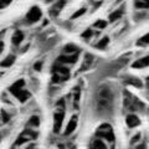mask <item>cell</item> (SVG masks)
Instances as JSON below:
<instances>
[{
  "instance_id": "obj_1",
  "label": "cell",
  "mask_w": 149,
  "mask_h": 149,
  "mask_svg": "<svg viewBox=\"0 0 149 149\" xmlns=\"http://www.w3.org/2000/svg\"><path fill=\"white\" fill-rule=\"evenodd\" d=\"M113 103V92L109 87L103 86L97 93V111L101 113H109Z\"/></svg>"
},
{
  "instance_id": "obj_2",
  "label": "cell",
  "mask_w": 149,
  "mask_h": 149,
  "mask_svg": "<svg viewBox=\"0 0 149 149\" xmlns=\"http://www.w3.org/2000/svg\"><path fill=\"white\" fill-rule=\"evenodd\" d=\"M70 78V70L65 66V65L56 62L52 66V83L57 85L67 81Z\"/></svg>"
},
{
  "instance_id": "obj_3",
  "label": "cell",
  "mask_w": 149,
  "mask_h": 149,
  "mask_svg": "<svg viewBox=\"0 0 149 149\" xmlns=\"http://www.w3.org/2000/svg\"><path fill=\"white\" fill-rule=\"evenodd\" d=\"M123 106L130 112H138V111H143L146 108L141 101H139L137 97L132 96L129 92H125L124 93V98H123Z\"/></svg>"
},
{
  "instance_id": "obj_4",
  "label": "cell",
  "mask_w": 149,
  "mask_h": 149,
  "mask_svg": "<svg viewBox=\"0 0 149 149\" xmlns=\"http://www.w3.org/2000/svg\"><path fill=\"white\" fill-rule=\"evenodd\" d=\"M95 136L100 137L102 139H104L106 142L108 143H114L116 142V136H114V132H113V128L112 125L108 123H103L101 124L98 128H97Z\"/></svg>"
},
{
  "instance_id": "obj_5",
  "label": "cell",
  "mask_w": 149,
  "mask_h": 149,
  "mask_svg": "<svg viewBox=\"0 0 149 149\" xmlns=\"http://www.w3.org/2000/svg\"><path fill=\"white\" fill-rule=\"evenodd\" d=\"M36 138H37V133L35 132V129L27 128L21 134H19L17 139L15 141V143H14V147H19V146H21V144H25L30 141H35Z\"/></svg>"
},
{
  "instance_id": "obj_6",
  "label": "cell",
  "mask_w": 149,
  "mask_h": 149,
  "mask_svg": "<svg viewBox=\"0 0 149 149\" xmlns=\"http://www.w3.org/2000/svg\"><path fill=\"white\" fill-rule=\"evenodd\" d=\"M41 17H42V11H41V9L39 6H31L25 15V21L30 25L36 24Z\"/></svg>"
},
{
  "instance_id": "obj_7",
  "label": "cell",
  "mask_w": 149,
  "mask_h": 149,
  "mask_svg": "<svg viewBox=\"0 0 149 149\" xmlns=\"http://www.w3.org/2000/svg\"><path fill=\"white\" fill-rule=\"evenodd\" d=\"M63 119H65V109L58 108L57 111L54 113V133L58 134L62 129V124H63Z\"/></svg>"
},
{
  "instance_id": "obj_8",
  "label": "cell",
  "mask_w": 149,
  "mask_h": 149,
  "mask_svg": "<svg viewBox=\"0 0 149 149\" xmlns=\"http://www.w3.org/2000/svg\"><path fill=\"white\" fill-rule=\"evenodd\" d=\"M78 54H71V55H66V54H61L56 60V62H60L62 65H74L78 60Z\"/></svg>"
},
{
  "instance_id": "obj_9",
  "label": "cell",
  "mask_w": 149,
  "mask_h": 149,
  "mask_svg": "<svg viewBox=\"0 0 149 149\" xmlns=\"http://www.w3.org/2000/svg\"><path fill=\"white\" fill-rule=\"evenodd\" d=\"M11 96H14L19 102H21V103H25V102L29 101V98L31 97V93L27 90H25V88H21V90L14 91L11 93Z\"/></svg>"
},
{
  "instance_id": "obj_10",
  "label": "cell",
  "mask_w": 149,
  "mask_h": 149,
  "mask_svg": "<svg viewBox=\"0 0 149 149\" xmlns=\"http://www.w3.org/2000/svg\"><path fill=\"white\" fill-rule=\"evenodd\" d=\"M77 123H78V118L77 116H72L71 119L68 120V123L66 124V128L63 130V136H70V134H72L74 130L77 128Z\"/></svg>"
},
{
  "instance_id": "obj_11",
  "label": "cell",
  "mask_w": 149,
  "mask_h": 149,
  "mask_svg": "<svg viewBox=\"0 0 149 149\" xmlns=\"http://www.w3.org/2000/svg\"><path fill=\"white\" fill-rule=\"evenodd\" d=\"M125 124H127V127L133 129V128H137L139 124H141V119H139V117L137 114L134 113H130L128 114L127 117H125Z\"/></svg>"
},
{
  "instance_id": "obj_12",
  "label": "cell",
  "mask_w": 149,
  "mask_h": 149,
  "mask_svg": "<svg viewBox=\"0 0 149 149\" xmlns=\"http://www.w3.org/2000/svg\"><path fill=\"white\" fill-rule=\"evenodd\" d=\"M123 83H124V85H129V86L137 87V88H142L143 87V82L139 80L138 77L130 76V74H127V76L123 78Z\"/></svg>"
},
{
  "instance_id": "obj_13",
  "label": "cell",
  "mask_w": 149,
  "mask_h": 149,
  "mask_svg": "<svg viewBox=\"0 0 149 149\" xmlns=\"http://www.w3.org/2000/svg\"><path fill=\"white\" fill-rule=\"evenodd\" d=\"M132 67H133V68H138V70L149 67V55L143 56V57L136 60V61L132 63Z\"/></svg>"
},
{
  "instance_id": "obj_14",
  "label": "cell",
  "mask_w": 149,
  "mask_h": 149,
  "mask_svg": "<svg viewBox=\"0 0 149 149\" xmlns=\"http://www.w3.org/2000/svg\"><path fill=\"white\" fill-rule=\"evenodd\" d=\"M24 40H25V34L21 30H16L11 36V44L14 46H20Z\"/></svg>"
},
{
  "instance_id": "obj_15",
  "label": "cell",
  "mask_w": 149,
  "mask_h": 149,
  "mask_svg": "<svg viewBox=\"0 0 149 149\" xmlns=\"http://www.w3.org/2000/svg\"><path fill=\"white\" fill-rule=\"evenodd\" d=\"M90 148H96V149H106L108 148L106 144V141L104 139H102L100 137L95 136V138L92 139V141L90 142Z\"/></svg>"
},
{
  "instance_id": "obj_16",
  "label": "cell",
  "mask_w": 149,
  "mask_h": 149,
  "mask_svg": "<svg viewBox=\"0 0 149 149\" xmlns=\"http://www.w3.org/2000/svg\"><path fill=\"white\" fill-rule=\"evenodd\" d=\"M124 15V6L122 5L119 9H117V10H114V11H112L109 14V21L111 22H116V21H118L120 17H122Z\"/></svg>"
},
{
  "instance_id": "obj_17",
  "label": "cell",
  "mask_w": 149,
  "mask_h": 149,
  "mask_svg": "<svg viewBox=\"0 0 149 149\" xmlns=\"http://www.w3.org/2000/svg\"><path fill=\"white\" fill-rule=\"evenodd\" d=\"M15 55H8L1 62H0V67L1 68H9V67H11L14 63H15Z\"/></svg>"
},
{
  "instance_id": "obj_18",
  "label": "cell",
  "mask_w": 149,
  "mask_h": 149,
  "mask_svg": "<svg viewBox=\"0 0 149 149\" xmlns=\"http://www.w3.org/2000/svg\"><path fill=\"white\" fill-rule=\"evenodd\" d=\"M93 62H95V57L91 55V54H86L85 55V60H83V62H82V67H81V71H83V70H88L90 68Z\"/></svg>"
},
{
  "instance_id": "obj_19",
  "label": "cell",
  "mask_w": 149,
  "mask_h": 149,
  "mask_svg": "<svg viewBox=\"0 0 149 149\" xmlns=\"http://www.w3.org/2000/svg\"><path fill=\"white\" fill-rule=\"evenodd\" d=\"M80 47H77L76 45L73 44H67L65 45V47L62 49V54H66V55H71V54H77L80 52Z\"/></svg>"
},
{
  "instance_id": "obj_20",
  "label": "cell",
  "mask_w": 149,
  "mask_h": 149,
  "mask_svg": "<svg viewBox=\"0 0 149 149\" xmlns=\"http://www.w3.org/2000/svg\"><path fill=\"white\" fill-rule=\"evenodd\" d=\"M25 80H22V78H20V80H17V81H15L13 83V85L9 87V92L10 93H13L14 91H17V90H21V88H25Z\"/></svg>"
},
{
  "instance_id": "obj_21",
  "label": "cell",
  "mask_w": 149,
  "mask_h": 149,
  "mask_svg": "<svg viewBox=\"0 0 149 149\" xmlns=\"http://www.w3.org/2000/svg\"><path fill=\"white\" fill-rule=\"evenodd\" d=\"M40 125V117L36 114H32L31 117L29 118V120H27V127L29 128H37Z\"/></svg>"
},
{
  "instance_id": "obj_22",
  "label": "cell",
  "mask_w": 149,
  "mask_h": 149,
  "mask_svg": "<svg viewBox=\"0 0 149 149\" xmlns=\"http://www.w3.org/2000/svg\"><path fill=\"white\" fill-rule=\"evenodd\" d=\"M109 45V37L108 36H103V37H101V40L95 45V47L97 50H104L107 49V46Z\"/></svg>"
},
{
  "instance_id": "obj_23",
  "label": "cell",
  "mask_w": 149,
  "mask_h": 149,
  "mask_svg": "<svg viewBox=\"0 0 149 149\" xmlns=\"http://www.w3.org/2000/svg\"><path fill=\"white\" fill-rule=\"evenodd\" d=\"M134 6L138 10H147L149 9V0H134Z\"/></svg>"
},
{
  "instance_id": "obj_24",
  "label": "cell",
  "mask_w": 149,
  "mask_h": 149,
  "mask_svg": "<svg viewBox=\"0 0 149 149\" xmlns=\"http://www.w3.org/2000/svg\"><path fill=\"white\" fill-rule=\"evenodd\" d=\"M93 29H97V30H103L106 29L107 26H108V21H106V20H97L93 22Z\"/></svg>"
},
{
  "instance_id": "obj_25",
  "label": "cell",
  "mask_w": 149,
  "mask_h": 149,
  "mask_svg": "<svg viewBox=\"0 0 149 149\" xmlns=\"http://www.w3.org/2000/svg\"><path fill=\"white\" fill-rule=\"evenodd\" d=\"M93 36H95V31H93L92 29H86V30L81 34V39L85 40V41H88L90 39H92Z\"/></svg>"
},
{
  "instance_id": "obj_26",
  "label": "cell",
  "mask_w": 149,
  "mask_h": 149,
  "mask_svg": "<svg viewBox=\"0 0 149 149\" xmlns=\"http://www.w3.org/2000/svg\"><path fill=\"white\" fill-rule=\"evenodd\" d=\"M86 13H87V8H81V9H78L76 13H73L72 15H71V20H76V19H80L81 16L85 15Z\"/></svg>"
},
{
  "instance_id": "obj_27",
  "label": "cell",
  "mask_w": 149,
  "mask_h": 149,
  "mask_svg": "<svg viewBox=\"0 0 149 149\" xmlns=\"http://www.w3.org/2000/svg\"><path fill=\"white\" fill-rule=\"evenodd\" d=\"M149 45V32L148 34H146V35H143L141 39H139L138 41H137V46H148Z\"/></svg>"
},
{
  "instance_id": "obj_28",
  "label": "cell",
  "mask_w": 149,
  "mask_h": 149,
  "mask_svg": "<svg viewBox=\"0 0 149 149\" xmlns=\"http://www.w3.org/2000/svg\"><path fill=\"white\" fill-rule=\"evenodd\" d=\"M10 118H11L10 114H9L5 109H1V114H0V119H1V122L4 124H6V123L10 122Z\"/></svg>"
},
{
  "instance_id": "obj_29",
  "label": "cell",
  "mask_w": 149,
  "mask_h": 149,
  "mask_svg": "<svg viewBox=\"0 0 149 149\" xmlns=\"http://www.w3.org/2000/svg\"><path fill=\"white\" fill-rule=\"evenodd\" d=\"M141 138H142V133H136L132 138H130L129 144H132V146H134V144H137L139 141H141Z\"/></svg>"
},
{
  "instance_id": "obj_30",
  "label": "cell",
  "mask_w": 149,
  "mask_h": 149,
  "mask_svg": "<svg viewBox=\"0 0 149 149\" xmlns=\"http://www.w3.org/2000/svg\"><path fill=\"white\" fill-rule=\"evenodd\" d=\"M13 0H0V9H4L11 4Z\"/></svg>"
},
{
  "instance_id": "obj_31",
  "label": "cell",
  "mask_w": 149,
  "mask_h": 149,
  "mask_svg": "<svg viewBox=\"0 0 149 149\" xmlns=\"http://www.w3.org/2000/svg\"><path fill=\"white\" fill-rule=\"evenodd\" d=\"M34 70H35V71H37V72H40L41 70H42V62H41V61L35 62L34 63Z\"/></svg>"
},
{
  "instance_id": "obj_32",
  "label": "cell",
  "mask_w": 149,
  "mask_h": 149,
  "mask_svg": "<svg viewBox=\"0 0 149 149\" xmlns=\"http://www.w3.org/2000/svg\"><path fill=\"white\" fill-rule=\"evenodd\" d=\"M4 49H5V44H4V41H1V40H0V55L3 54Z\"/></svg>"
},
{
  "instance_id": "obj_33",
  "label": "cell",
  "mask_w": 149,
  "mask_h": 149,
  "mask_svg": "<svg viewBox=\"0 0 149 149\" xmlns=\"http://www.w3.org/2000/svg\"><path fill=\"white\" fill-rule=\"evenodd\" d=\"M46 3H52V1H55V0H45Z\"/></svg>"
},
{
  "instance_id": "obj_34",
  "label": "cell",
  "mask_w": 149,
  "mask_h": 149,
  "mask_svg": "<svg viewBox=\"0 0 149 149\" xmlns=\"http://www.w3.org/2000/svg\"><path fill=\"white\" fill-rule=\"evenodd\" d=\"M147 86H148V88H149V77L147 78Z\"/></svg>"
},
{
  "instance_id": "obj_35",
  "label": "cell",
  "mask_w": 149,
  "mask_h": 149,
  "mask_svg": "<svg viewBox=\"0 0 149 149\" xmlns=\"http://www.w3.org/2000/svg\"><path fill=\"white\" fill-rule=\"evenodd\" d=\"M0 141H1V134H0Z\"/></svg>"
},
{
  "instance_id": "obj_36",
  "label": "cell",
  "mask_w": 149,
  "mask_h": 149,
  "mask_svg": "<svg viewBox=\"0 0 149 149\" xmlns=\"http://www.w3.org/2000/svg\"><path fill=\"white\" fill-rule=\"evenodd\" d=\"M0 77H1V73H0Z\"/></svg>"
}]
</instances>
